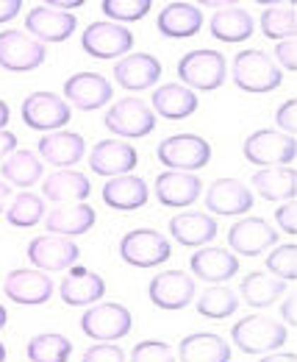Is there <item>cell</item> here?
<instances>
[{"instance_id": "obj_1", "label": "cell", "mask_w": 297, "mask_h": 362, "mask_svg": "<svg viewBox=\"0 0 297 362\" xmlns=\"http://www.w3.org/2000/svg\"><path fill=\"white\" fill-rule=\"evenodd\" d=\"M289 332L284 323L269 320L264 315H248L231 329V340L245 351V354H269L286 343Z\"/></svg>"}, {"instance_id": "obj_2", "label": "cell", "mask_w": 297, "mask_h": 362, "mask_svg": "<svg viewBox=\"0 0 297 362\" xmlns=\"http://www.w3.org/2000/svg\"><path fill=\"white\" fill-rule=\"evenodd\" d=\"M234 81L239 90L261 95V92L278 90L284 76H281V67L264 50H242L234 59Z\"/></svg>"}, {"instance_id": "obj_3", "label": "cell", "mask_w": 297, "mask_h": 362, "mask_svg": "<svg viewBox=\"0 0 297 362\" xmlns=\"http://www.w3.org/2000/svg\"><path fill=\"white\" fill-rule=\"evenodd\" d=\"M225 73H228L225 56L217 50H192L178 62V76L181 84H186V90H217L225 84Z\"/></svg>"}, {"instance_id": "obj_4", "label": "cell", "mask_w": 297, "mask_h": 362, "mask_svg": "<svg viewBox=\"0 0 297 362\" xmlns=\"http://www.w3.org/2000/svg\"><path fill=\"white\" fill-rule=\"evenodd\" d=\"M245 156L250 165L264 168H295V136H286L281 132L261 129L245 139Z\"/></svg>"}, {"instance_id": "obj_5", "label": "cell", "mask_w": 297, "mask_h": 362, "mask_svg": "<svg viewBox=\"0 0 297 362\" xmlns=\"http://www.w3.org/2000/svg\"><path fill=\"white\" fill-rule=\"evenodd\" d=\"M159 159L170 170L192 173L209 165L212 159V145L198 134H172L159 145Z\"/></svg>"}, {"instance_id": "obj_6", "label": "cell", "mask_w": 297, "mask_h": 362, "mask_svg": "<svg viewBox=\"0 0 297 362\" xmlns=\"http://www.w3.org/2000/svg\"><path fill=\"white\" fill-rule=\"evenodd\" d=\"M103 126L109 132H114V134L133 136L136 139V136H147L156 129V115H153V109L145 100H139V98H123V100H117L106 112Z\"/></svg>"}, {"instance_id": "obj_7", "label": "cell", "mask_w": 297, "mask_h": 362, "mask_svg": "<svg viewBox=\"0 0 297 362\" xmlns=\"http://www.w3.org/2000/svg\"><path fill=\"white\" fill-rule=\"evenodd\" d=\"M120 257L133 268H156L170 259V243L153 228H136L120 240Z\"/></svg>"}, {"instance_id": "obj_8", "label": "cell", "mask_w": 297, "mask_h": 362, "mask_svg": "<svg viewBox=\"0 0 297 362\" xmlns=\"http://www.w3.org/2000/svg\"><path fill=\"white\" fill-rule=\"evenodd\" d=\"M23 123L34 132H61L70 123V103L53 92H34L23 103Z\"/></svg>"}, {"instance_id": "obj_9", "label": "cell", "mask_w": 297, "mask_h": 362, "mask_svg": "<svg viewBox=\"0 0 297 362\" xmlns=\"http://www.w3.org/2000/svg\"><path fill=\"white\" fill-rule=\"evenodd\" d=\"M133 317L123 304H95L81 317V329L86 337L97 343H114L131 332Z\"/></svg>"}, {"instance_id": "obj_10", "label": "cell", "mask_w": 297, "mask_h": 362, "mask_svg": "<svg viewBox=\"0 0 297 362\" xmlns=\"http://www.w3.org/2000/svg\"><path fill=\"white\" fill-rule=\"evenodd\" d=\"M47 50L42 42L23 31H0V67L11 73L37 70L44 62Z\"/></svg>"}, {"instance_id": "obj_11", "label": "cell", "mask_w": 297, "mask_h": 362, "mask_svg": "<svg viewBox=\"0 0 297 362\" xmlns=\"http://www.w3.org/2000/svg\"><path fill=\"white\" fill-rule=\"evenodd\" d=\"M75 14L73 11H61L50 3H40L28 11L25 17V28L37 37V42H64L73 37L75 31Z\"/></svg>"}, {"instance_id": "obj_12", "label": "cell", "mask_w": 297, "mask_h": 362, "mask_svg": "<svg viewBox=\"0 0 297 362\" xmlns=\"http://www.w3.org/2000/svg\"><path fill=\"white\" fill-rule=\"evenodd\" d=\"M81 45L95 59H117L133 47V34L117 23H92L81 37Z\"/></svg>"}, {"instance_id": "obj_13", "label": "cell", "mask_w": 297, "mask_h": 362, "mask_svg": "<svg viewBox=\"0 0 297 362\" xmlns=\"http://www.w3.org/2000/svg\"><path fill=\"white\" fill-rule=\"evenodd\" d=\"M28 259H31L42 273L64 271V268L75 265V259H78V245H75L70 237L44 234V237L31 240V245H28Z\"/></svg>"}, {"instance_id": "obj_14", "label": "cell", "mask_w": 297, "mask_h": 362, "mask_svg": "<svg viewBox=\"0 0 297 362\" xmlns=\"http://www.w3.org/2000/svg\"><path fill=\"white\" fill-rule=\"evenodd\" d=\"M139 156H136V148L128 145V142H114V139H103L92 148L89 153V168L92 173L97 176H106V179H117V176H128L133 168H136Z\"/></svg>"}, {"instance_id": "obj_15", "label": "cell", "mask_w": 297, "mask_h": 362, "mask_svg": "<svg viewBox=\"0 0 297 362\" xmlns=\"http://www.w3.org/2000/svg\"><path fill=\"white\" fill-rule=\"evenodd\" d=\"M147 296H150V301H153L159 310H183V307H189L192 298H195V279L186 276L183 271L159 273V276L150 281Z\"/></svg>"}, {"instance_id": "obj_16", "label": "cell", "mask_w": 297, "mask_h": 362, "mask_svg": "<svg viewBox=\"0 0 297 362\" xmlns=\"http://www.w3.org/2000/svg\"><path fill=\"white\" fill-rule=\"evenodd\" d=\"M278 243V231L264 218H242L228 231V245L242 257H258Z\"/></svg>"}, {"instance_id": "obj_17", "label": "cell", "mask_w": 297, "mask_h": 362, "mask_svg": "<svg viewBox=\"0 0 297 362\" xmlns=\"http://www.w3.org/2000/svg\"><path fill=\"white\" fill-rule=\"evenodd\" d=\"M6 296L14 304H25V307H40L53 296V279L42 271H11L3 281Z\"/></svg>"}, {"instance_id": "obj_18", "label": "cell", "mask_w": 297, "mask_h": 362, "mask_svg": "<svg viewBox=\"0 0 297 362\" xmlns=\"http://www.w3.org/2000/svg\"><path fill=\"white\" fill-rule=\"evenodd\" d=\"M162 78V62L150 53H128L114 64V81L126 90H150Z\"/></svg>"}, {"instance_id": "obj_19", "label": "cell", "mask_w": 297, "mask_h": 362, "mask_svg": "<svg viewBox=\"0 0 297 362\" xmlns=\"http://www.w3.org/2000/svg\"><path fill=\"white\" fill-rule=\"evenodd\" d=\"M111 84L109 78H103L100 73H75L64 81V98L84 109V112H92V109H100L111 100Z\"/></svg>"}, {"instance_id": "obj_20", "label": "cell", "mask_w": 297, "mask_h": 362, "mask_svg": "<svg viewBox=\"0 0 297 362\" xmlns=\"http://www.w3.org/2000/svg\"><path fill=\"white\" fill-rule=\"evenodd\" d=\"M206 209L214 215H242L253 209V192L239 179H217L206 192Z\"/></svg>"}, {"instance_id": "obj_21", "label": "cell", "mask_w": 297, "mask_h": 362, "mask_svg": "<svg viewBox=\"0 0 297 362\" xmlns=\"http://www.w3.org/2000/svg\"><path fill=\"white\" fill-rule=\"evenodd\" d=\"M200 189L203 184L195 173H181V170H167L156 179V198L172 206V209H183V206H192L198 198H200Z\"/></svg>"}, {"instance_id": "obj_22", "label": "cell", "mask_w": 297, "mask_h": 362, "mask_svg": "<svg viewBox=\"0 0 297 362\" xmlns=\"http://www.w3.org/2000/svg\"><path fill=\"white\" fill-rule=\"evenodd\" d=\"M84 151V136L73 132H53L40 139V156L59 170H73V165L81 162Z\"/></svg>"}, {"instance_id": "obj_23", "label": "cell", "mask_w": 297, "mask_h": 362, "mask_svg": "<svg viewBox=\"0 0 297 362\" xmlns=\"http://www.w3.org/2000/svg\"><path fill=\"white\" fill-rule=\"evenodd\" d=\"M159 34H164L167 40H186L195 37L203 28V11L195 3H170L162 8L159 23H156Z\"/></svg>"}, {"instance_id": "obj_24", "label": "cell", "mask_w": 297, "mask_h": 362, "mask_svg": "<svg viewBox=\"0 0 297 362\" xmlns=\"http://www.w3.org/2000/svg\"><path fill=\"white\" fill-rule=\"evenodd\" d=\"M103 293H106V281L86 268H73L70 276H64V281H61V301L67 307L95 304L103 298Z\"/></svg>"}, {"instance_id": "obj_25", "label": "cell", "mask_w": 297, "mask_h": 362, "mask_svg": "<svg viewBox=\"0 0 297 362\" xmlns=\"http://www.w3.org/2000/svg\"><path fill=\"white\" fill-rule=\"evenodd\" d=\"M178 362H231V346L212 332H198L181 340Z\"/></svg>"}, {"instance_id": "obj_26", "label": "cell", "mask_w": 297, "mask_h": 362, "mask_svg": "<svg viewBox=\"0 0 297 362\" xmlns=\"http://www.w3.org/2000/svg\"><path fill=\"white\" fill-rule=\"evenodd\" d=\"M170 234L186 248L206 245L217 237V221L203 212H181L170 221Z\"/></svg>"}, {"instance_id": "obj_27", "label": "cell", "mask_w": 297, "mask_h": 362, "mask_svg": "<svg viewBox=\"0 0 297 362\" xmlns=\"http://www.w3.org/2000/svg\"><path fill=\"white\" fill-rule=\"evenodd\" d=\"M209 28L219 42H245L253 37V17L239 6H225L214 11Z\"/></svg>"}, {"instance_id": "obj_28", "label": "cell", "mask_w": 297, "mask_h": 362, "mask_svg": "<svg viewBox=\"0 0 297 362\" xmlns=\"http://www.w3.org/2000/svg\"><path fill=\"white\" fill-rule=\"evenodd\" d=\"M103 201L117 212H133L147 204V184L139 176H117L103 187Z\"/></svg>"}, {"instance_id": "obj_29", "label": "cell", "mask_w": 297, "mask_h": 362, "mask_svg": "<svg viewBox=\"0 0 297 362\" xmlns=\"http://www.w3.org/2000/svg\"><path fill=\"white\" fill-rule=\"evenodd\" d=\"M92 192V184L86 179L84 173L78 170H56L53 176L44 179L42 195L47 201H56V204H84Z\"/></svg>"}, {"instance_id": "obj_30", "label": "cell", "mask_w": 297, "mask_h": 362, "mask_svg": "<svg viewBox=\"0 0 297 362\" xmlns=\"http://www.w3.org/2000/svg\"><path fill=\"white\" fill-rule=\"evenodd\" d=\"M239 271V259L225 248H200L192 257V273L203 281H228Z\"/></svg>"}, {"instance_id": "obj_31", "label": "cell", "mask_w": 297, "mask_h": 362, "mask_svg": "<svg viewBox=\"0 0 297 362\" xmlns=\"http://www.w3.org/2000/svg\"><path fill=\"white\" fill-rule=\"evenodd\" d=\"M95 209L89 204H73V206H61V209H53L47 215V231L50 234H59V237H78L86 234L89 228L95 226Z\"/></svg>"}, {"instance_id": "obj_32", "label": "cell", "mask_w": 297, "mask_h": 362, "mask_svg": "<svg viewBox=\"0 0 297 362\" xmlns=\"http://www.w3.org/2000/svg\"><path fill=\"white\" fill-rule=\"evenodd\" d=\"M198 109V95L183 84H164L153 92V112L167 120H183Z\"/></svg>"}, {"instance_id": "obj_33", "label": "cell", "mask_w": 297, "mask_h": 362, "mask_svg": "<svg viewBox=\"0 0 297 362\" xmlns=\"http://www.w3.org/2000/svg\"><path fill=\"white\" fill-rule=\"evenodd\" d=\"M255 192L267 201H295L297 173L295 168H261L253 176Z\"/></svg>"}, {"instance_id": "obj_34", "label": "cell", "mask_w": 297, "mask_h": 362, "mask_svg": "<svg viewBox=\"0 0 297 362\" xmlns=\"http://www.w3.org/2000/svg\"><path fill=\"white\" fill-rule=\"evenodd\" d=\"M284 293H286V281H281V279H275L269 273L253 271L242 279V298L255 310L272 307Z\"/></svg>"}, {"instance_id": "obj_35", "label": "cell", "mask_w": 297, "mask_h": 362, "mask_svg": "<svg viewBox=\"0 0 297 362\" xmlns=\"http://www.w3.org/2000/svg\"><path fill=\"white\" fill-rule=\"evenodd\" d=\"M42 162L31 153V151H14L3 165H0V176L11 187H34L42 179Z\"/></svg>"}, {"instance_id": "obj_36", "label": "cell", "mask_w": 297, "mask_h": 362, "mask_svg": "<svg viewBox=\"0 0 297 362\" xmlns=\"http://www.w3.org/2000/svg\"><path fill=\"white\" fill-rule=\"evenodd\" d=\"M31 362H67L73 354V343L64 334L47 332V334H37L28 349H25Z\"/></svg>"}, {"instance_id": "obj_37", "label": "cell", "mask_w": 297, "mask_h": 362, "mask_svg": "<svg viewBox=\"0 0 297 362\" xmlns=\"http://www.w3.org/2000/svg\"><path fill=\"white\" fill-rule=\"evenodd\" d=\"M297 14L295 6H267L261 14V31L267 40H295Z\"/></svg>"}, {"instance_id": "obj_38", "label": "cell", "mask_w": 297, "mask_h": 362, "mask_svg": "<svg viewBox=\"0 0 297 362\" xmlns=\"http://www.w3.org/2000/svg\"><path fill=\"white\" fill-rule=\"evenodd\" d=\"M6 218L11 226H20V228H31L37 226L40 221L44 218V198L42 195H34V192H20L14 198V204L6 209Z\"/></svg>"}, {"instance_id": "obj_39", "label": "cell", "mask_w": 297, "mask_h": 362, "mask_svg": "<svg viewBox=\"0 0 297 362\" xmlns=\"http://www.w3.org/2000/svg\"><path fill=\"white\" fill-rule=\"evenodd\" d=\"M239 307V298L228 290V287H209L200 298H198V313L212 320H225L228 315H234Z\"/></svg>"}, {"instance_id": "obj_40", "label": "cell", "mask_w": 297, "mask_h": 362, "mask_svg": "<svg viewBox=\"0 0 297 362\" xmlns=\"http://www.w3.org/2000/svg\"><path fill=\"white\" fill-rule=\"evenodd\" d=\"M150 8H153L150 0H103V14H106L111 23L142 20Z\"/></svg>"}, {"instance_id": "obj_41", "label": "cell", "mask_w": 297, "mask_h": 362, "mask_svg": "<svg viewBox=\"0 0 297 362\" xmlns=\"http://www.w3.org/2000/svg\"><path fill=\"white\" fill-rule=\"evenodd\" d=\"M267 271L272 273L275 279H281V281H295V276H297V245L295 243L275 248V251L267 257Z\"/></svg>"}, {"instance_id": "obj_42", "label": "cell", "mask_w": 297, "mask_h": 362, "mask_svg": "<svg viewBox=\"0 0 297 362\" xmlns=\"http://www.w3.org/2000/svg\"><path fill=\"white\" fill-rule=\"evenodd\" d=\"M131 362H175V354L162 340H145L131 351Z\"/></svg>"}, {"instance_id": "obj_43", "label": "cell", "mask_w": 297, "mask_h": 362, "mask_svg": "<svg viewBox=\"0 0 297 362\" xmlns=\"http://www.w3.org/2000/svg\"><path fill=\"white\" fill-rule=\"evenodd\" d=\"M81 362H126V354L114 343H97V346H92L86 351Z\"/></svg>"}, {"instance_id": "obj_44", "label": "cell", "mask_w": 297, "mask_h": 362, "mask_svg": "<svg viewBox=\"0 0 297 362\" xmlns=\"http://www.w3.org/2000/svg\"><path fill=\"white\" fill-rule=\"evenodd\" d=\"M275 120H278V126H281V132H286V136H295L297 132V100H286L281 109H278V115H275Z\"/></svg>"}, {"instance_id": "obj_45", "label": "cell", "mask_w": 297, "mask_h": 362, "mask_svg": "<svg viewBox=\"0 0 297 362\" xmlns=\"http://www.w3.org/2000/svg\"><path fill=\"white\" fill-rule=\"evenodd\" d=\"M275 218H278V226L284 228L286 234H292V237H295V234H297V206H295V201H292V204H284V206L275 212Z\"/></svg>"}, {"instance_id": "obj_46", "label": "cell", "mask_w": 297, "mask_h": 362, "mask_svg": "<svg viewBox=\"0 0 297 362\" xmlns=\"http://www.w3.org/2000/svg\"><path fill=\"white\" fill-rule=\"evenodd\" d=\"M275 53H278V62L286 67V70H297V45L295 40H284V42H278L275 47Z\"/></svg>"}, {"instance_id": "obj_47", "label": "cell", "mask_w": 297, "mask_h": 362, "mask_svg": "<svg viewBox=\"0 0 297 362\" xmlns=\"http://www.w3.org/2000/svg\"><path fill=\"white\" fill-rule=\"evenodd\" d=\"M23 8V0H0V23H8L20 14Z\"/></svg>"}, {"instance_id": "obj_48", "label": "cell", "mask_w": 297, "mask_h": 362, "mask_svg": "<svg viewBox=\"0 0 297 362\" xmlns=\"http://www.w3.org/2000/svg\"><path fill=\"white\" fill-rule=\"evenodd\" d=\"M17 151V136L11 134V132H0V162H3V156H11Z\"/></svg>"}, {"instance_id": "obj_49", "label": "cell", "mask_w": 297, "mask_h": 362, "mask_svg": "<svg viewBox=\"0 0 297 362\" xmlns=\"http://www.w3.org/2000/svg\"><path fill=\"white\" fill-rule=\"evenodd\" d=\"M281 315H284V320H286V323H292V326H295V315H297L295 296H292V298H286V301H284V307H281Z\"/></svg>"}, {"instance_id": "obj_50", "label": "cell", "mask_w": 297, "mask_h": 362, "mask_svg": "<svg viewBox=\"0 0 297 362\" xmlns=\"http://www.w3.org/2000/svg\"><path fill=\"white\" fill-rule=\"evenodd\" d=\"M261 362H297L295 351L292 354H269V357H264Z\"/></svg>"}, {"instance_id": "obj_51", "label": "cell", "mask_w": 297, "mask_h": 362, "mask_svg": "<svg viewBox=\"0 0 297 362\" xmlns=\"http://www.w3.org/2000/svg\"><path fill=\"white\" fill-rule=\"evenodd\" d=\"M8 117H11V112H8V106L0 100V132L6 129V123H8Z\"/></svg>"}, {"instance_id": "obj_52", "label": "cell", "mask_w": 297, "mask_h": 362, "mask_svg": "<svg viewBox=\"0 0 297 362\" xmlns=\"http://www.w3.org/2000/svg\"><path fill=\"white\" fill-rule=\"evenodd\" d=\"M8 195H11V187L0 179V212H3V204H6V198H8Z\"/></svg>"}, {"instance_id": "obj_53", "label": "cell", "mask_w": 297, "mask_h": 362, "mask_svg": "<svg viewBox=\"0 0 297 362\" xmlns=\"http://www.w3.org/2000/svg\"><path fill=\"white\" fill-rule=\"evenodd\" d=\"M6 320H8V315H6V310H3V304H0V329L6 326Z\"/></svg>"}, {"instance_id": "obj_54", "label": "cell", "mask_w": 297, "mask_h": 362, "mask_svg": "<svg viewBox=\"0 0 297 362\" xmlns=\"http://www.w3.org/2000/svg\"><path fill=\"white\" fill-rule=\"evenodd\" d=\"M0 362H6V349H3V343H0Z\"/></svg>"}]
</instances>
